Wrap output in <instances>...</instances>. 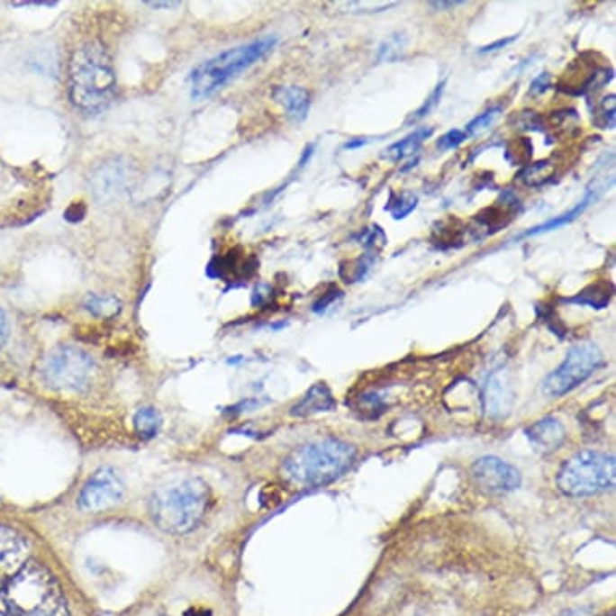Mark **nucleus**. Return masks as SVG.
I'll return each instance as SVG.
<instances>
[{
  "label": "nucleus",
  "instance_id": "obj_25",
  "mask_svg": "<svg viewBox=\"0 0 616 616\" xmlns=\"http://www.w3.org/2000/svg\"><path fill=\"white\" fill-rule=\"evenodd\" d=\"M347 268L340 267V275L346 283H357L360 281L367 275V271L370 270V265L365 262V258H357V260H350L346 262Z\"/></svg>",
  "mask_w": 616,
  "mask_h": 616
},
{
  "label": "nucleus",
  "instance_id": "obj_26",
  "mask_svg": "<svg viewBox=\"0 0 616 616\" xmlns=\"http://www.w3.org/2000/svg\"><path fill=\"white\" fill-rule=\"evenodd\" d=\"M444 87H446V79L432 91L431 95L426 99L423 105L418 108L413 115L410 116V122H418V120H421L424 116L430 115L432 110L439 105L442 94H444Z\"/></svg>",
  "mask_w": 616,
  "mask_h": 616
},
{
  "label": "nucleus",
  "instance_id": "obj_21",
  "mask_svg": "<svg viewBox=\"0 0 616 616\" xmlns=\"http://www.w3.org/2000/svg\"><path fill=\"white\" fill-rule=\"evenodd\" d=\"M555 170H557L555 163L550 162V160H542V162L526 167L520 173V179L528 187H540V186L548 185L554 179Z\"/></svg>",
  "mask_w": 616,
  "mask_h": 616
},
{
  "label": "nucleus",
  "instance_id": "obj_32",
  "mask_svg": "<svg viewBox=\"0 0 616 616\" xmlns=\"http://www.w3.org/2000/svg\"><path fill=\"white\" fill-rule=\"evenodd\" d=\"M86 213V207L83 205V202H75L69 205L68 210L65 212V218L68 222H79Z\"/></svg>",
  "mask_w": 616,
  "mask_h": 616
},
{
  "label": "nucleus",
  "instance_id": "obj_12",
  "mask_svg": "<svg viewBox=\"0 0 616 616\" xmlns=\"http://www.w3.org/2000/svg\"><path fill=\"white\" fill-rule=\"evenodd\" d=\"M128 185V167L122 160H107L102 163L91 177L95 199L101 202L113 201L123 193Z\"/></svg>",
  "mask_w": 616,
  "mask_h": 616
},
{
  "label": "nucleus",
  "instance_id": "obj_16",
  "mask_svg": "<svg viewBox=\"0 0 616 616\" xmlns=\"http://www.w3.org/2000/svg\"><path fill=\"white\" fill-rule=\"evenodd\" d=\"M599 199V189H587L583 197V201H579L575 207H571L568 212H565L562 215L555 216L552 220H548L546 223L539 224V226H534L530 231L524 232V236H538V234H544V232L554 231V230H558L562 226H566V224L573 223L576 218L583 215L587 208L593 205V202Z\"/></svg>",
  "mask_w": 616,
  "mask_h": 616
},
{
  "label": "nucleus",
  "instance_id": "obj_3",
  "mask_svg": "<svg viewBox=\"0 0 616 616\" xmlns=\"http://www.w3.org/2000/svg\"><path fill=\"white\" fill-rule=\"evenodd\" d=\"M357 448L340 439H322L299 447L285 458V478L293 485L312 489L331 485L352 468Z\"/></svg>",
  "mask_w": 616,
  "mask_h": 616
},
{
  "label": "nucleus",
  "instance_id": "obj_11",
  "mask_svg": "<svg viewBox=\"0 0 616 616\" xmlns=\"http://www.w3.org/2000/svg\"><path fill=\"white\" fill-rule=\"evenodd\" d=\"M30 546L20 532L0 526V591L28 563Z\"/></svg>",
  "mask_w": 616,
  "mask_h": 616
},
{
  "label": "nucleus",
  "instance_id": "obj_9",
  "mask_svg": "<svg viewBox=\"0 0 616 616\" xmlns=\"http://www.w3.org/2000/svg\"><path fill=\"white\" fill-rule=\"evenodd\" d=\"M471 478L481 491L493 495L513 493L521 485V473L494 455H485L471 465Z\"/></svg>",
  "mask_w": 616,
  "mask_h": 616
},
{
  "label": "nucleus",
  "instance_id": "obj_22",
  "mask_svg": "<svg viewBox=\"0 0 616 616\" xmlns=\"http://www.w3.org/2000/svg\"><path fill=\"white\" fill-rule=\"evenodd\" d=\"M418 205V197L409 191L402 193H391V197L385 205V212H389L394 220H403L415 210Z\"/></svg>",
  "mask_w": 616,
  "mask_h": 616
},
{
  "label": "nucleus",
  "instance_id": "obj_28",
  "mask_svg": "<svg viewBox=\"0 0 616 616\" xmlns=\"http://www.w3.org/2000/svg\"><path fill=\"white\" fill-rule=\"evenodd\" d=\"M602 112L599 113V118H601L602 128H610L613 130L615 128V95L611 94L609 97H605L603 102H602Z\"/></svg>",
  "mask_w": 616,
  "mask_h": 616
},
{
  "label": "nucleus",
  "instance_id": "obj_34",
  "mask_svg": "<svg viewBox=\"0 0 616 616\" xmlns=\"http://www.w3.org/2000/svg\"><path fill=\"white\" fill-rule=\"evenodd\" d=\"M8 338V320L5 312L0 308V349Z\"/></svg>",
  "mask_w": 616,
  "mask_h": 616
},
{
  "label": "nucleus",
  "instance_id": "obj_18",
  "mask_svg": "<svg viewBox=\"0 0 616 616\" xmlns=\"http://www.w3.org/2000/svg\"><path fill=\"white\" fill-rule=\"evenodd\" d=\"M613 294V285L609 281H599L595 285H587L581 293L576 294L566 302L581 303L593 308H605L609 305L610 297Z\"/></svg>",
  "mask_w": 616,
  "mask_h": 616
},
{
  "label": "nucleus",
  "instance_id": "obj_19",
  "mask_svg": "<svg viewBox=\"0 0 616 616\" xmlns=\"http://www.w3.org/2000/svg\"><path fill=\"white\" fill-rule=\"evenodd\" d=\"M85 308L95 318L110 320L122 312V301L108 294H89L86 297Z\"/></svg>",
  "mask_w": 616,
  "mask_h": 616
},
{
  "label": "nucleus",
  "instance_id": "obj_31",
  "mask_svg": "<svg viewBox=\"0 0 616 616\" xmlns=\"http://www.w3.org/2000/svg\"><path fill=\"white\" fill-rule=\"evenodd\" d=\"M550 81H552V77H550L548 73H544V75H540V77H536V79L532 81L531 85L532 95H538V94L546 93L548 87H550Z\"/></svg>",
  "mask_w": 616,
  "mask_h": 616
},
{
  "label": "nucleus",
  "instance_id": "obj_24",
  "mask_svg": "<svg viewBox=\"0 0 616 616\" xmlns=\"http://www.w3.org/2000/svg\"><path fill=\"white\" fill-rule=\"evenodd\" d=\"M501 107H494L485 110V113H481V115L476 116V118H473L470 123L467 124V131H465L467 132V136H468V138H471V136H478L481 132H485V130H489V128L497 122V118L501 116Z\"/></svg>",
  "mask_w": 616,
  "mask_h": 616
},
{
  "label": "nucleus",
  "instance_id": "obj_15",
  "mask_svg": "<svg viewBox=\"0 0 616 616\" xmlns=\"http://www.w3.org/2000/svg\"><path fill=\"white\" fill-rule=\"evenodd\" d=\"M336 409V401L332 397L331 389L324 383L312 385L307 394L302 397L291 409V415L305 418V416L316 415L322 412H331Z\"/></svg>",
  "mask_w": 616,
  "mask_h": 616
},
{
  "label": "nucleus",
  "instance_id": "obj_8",
  "mask_svg": "<svg viewBox=\"0 0 616 616\" xmlns=\"http://www.w3.org/2000/svg\"><path fill=\"white\" fill-rule=\"evenodd\" d=\"M605 362L599 346L593 342H583L571 347L562 365L555 368L542 383V393L550 399L571 393L593 376Z\"/></svg>",
  "mask_w": 616,
  "mask_h": 616
},
{
  "label": "nucleus",
  "instance_id": "obj_13",
  "mask_svg": "<svg viewBox=\"0 0 616 616\" xmlns=\"http://www.w3.org/2000/svg\"><path fill=\"white\" fill-rule=\"evenodd\" d=\"M526 436L532 447L540 454L557 452L566 439V431L560 420L554 416L542 418L526 430Z\"/></svg>",
  "mask_w": 616,
  "mask_h": 616
},
{
  "label": "nucleus",
  "instance_id": "obj_6",
  "mask_svg": "<svg viewBox=\"0 0 616 616\" xmlns=\"http://www.w3.org/2000/svg\"><path fill=\"white\" fill-rule=\"evenodd\" d=\"M616 485L615 455L581 450L563 462L557 487L568 497H589L611 491Z\"/></svg>",
  "mask_w": 616,
  "mask_h": 616
},
{
  "label": "nucleus",
  "instance_id": "obj_14",
  "mask_svg": "<svg viewBox=\"0 0 616 616\" xmlns=\"http://www.w3.org/2000/svg\"><path fill=\"white\" fill-rule=\"evenodd\" d=\"M273 99L287 112V116L299 123L303 122L310 110V94L299 86H279L273 91Z\"/></svg>",
  "mask_w": 616,
  "mask_h": 616
},
{
  "label": "nucleus",
  "instance_id": "obj_10",
  "mask_svg": "<svg viewBox=\"0 0 616 616\" xmlns=\"http://www.w3.org/2000/svg\"><path fill=\"white\" fill-rule=\"evenodd\" d=\"M124 483L118 473L112 468H101L95 471L91 478L86 481L83 491L79 494V507L97 513L112 509L123 501Z\"/></svg>",
  "mask_w": 616,
  "mask_h": 616
},
{
  "label": "nucleus",
  "instance_id": "obj_36",
  "mask_svg": "<svg viewBox=\"0 0 616 616\" xmlns=\"http://www.w3.org/2000/svg\"><path fill=\"white\" fill-rule=\"evenodd\" d=\"M462 4H465V2H457L455 0V2H431L430 5L434 8H448L450 10V8L457 7V5H462Z\"/></svg>",
  "mask_w": 616,
  "mask_h": 616
},
{
  "label": "nucleus",
  "instance_id": "obj_33",
  "mask_svg": "<svg viewBox=\"0 0 616 616\" xmlns=\"http://www.w3.org/2000/svg\"><path fill=\"white\" fill-rule=\"evenodd\" d=\"M516 38H518V36H510V38L499 39V41H495V42H493V44L483 47L479 52H481V54H487V52H495V50H499V49H505V47L509 46V44H512L513 41H516Z\"/></svg>",
  "mask_w": 616,
  "mask_h": 616
},
{
  "label": "nucleus",
  "instance_id": "obj_4",
  "mask_svg": "<svg viewBox=\"0 0 616 616\" xmlns=\"http://www.w3.org/2000/svg\"><path fill=\"white\" fill-rule=\"evenodd\" d=\"M210 491L199 478H185L160 485L149 501L154 523L165 532L193 531L207 513Z\"/></svg>",
  "mask_w": 616,
  "mask_h": 616
},
{
  "label": "nucleus",
  "instance_id": "obj_1",
  "mask_svg": "<svg viewBox=\"0 0 616 616\" xmlns=\"http://www.w3.org/2000/svg\"><path fill=\"white\" fill-rule=\"evenodd\" d=\"M68 75L69 99L86 113H99L115 99V69L101 44L77 49L69 59Z\"/></svg>",
  "mask_w": 616,
  "mask_h": 616
},
{
  "label": "nucleus",
  "instance_id": "obj_29",
  "mask_svg": "<svg viewBox=\"0 0 616 616\" xmlns=\"http://www.w3.org/2000/svg\"><path fill=\"white\" fill-rule=\"evenodd\" d=\"M363 244L367 249H375V250H379L385 246V234L381 228L375 226L373 230L367 232V238L363 240Z\"/></svg>",
  "mask_w": 616,
  "mask_h": 616
},
{
  "label": "nucleus",
  "instance_id": "obj_17",
  "mask_svg": "<svg viewBox=\"0 0 616 616\" xmlns=\"http://www.w3.org/2000/svg\"><path fill=\"white\" fill-rule=\"evenodd\" d=\"M432 132L434 130L430 126L418 128L415 131L410 132L409 136L401 139L399 142H394L393 146L387 147L385 152L381 154V159H385L387 162H401L410 155L416 154V150L420 149L424 140L431 138Z\"/></svg>",
  "mask_w": 616,
  "mask_h": 616
},
{
  "label": "nucleus",
  "instance_id": "obj_7",
  "mask_svg": "<svg viewBox=\"0 0 616 616\" xmlns=\"http://www.w3.org/2000/svg\"><path fill=\"white\" fill-rule=\"evenodd\" d=\"M95 362L83 349L59 346L50 350L41 367V375L49 387L63 393H79L91 385Z\"/></svg>",
  "mask_w": 616,
  "mask_h": 616
},
{
  "label": "nucleus",
  "instance_id": "obj_35",
  "mask_svg": "<svg viewBox=\"0 0 616 616\" xmlns=\"http://www.w3.org/2000/svg\"><path fill=\"white\" fill-rule=\"evenodd\" d=\"M146 5L152 8H175L181 4L179 2H146Z\"/></svg>",
  "mask_w": 616,
  "mask_h": 616
},
{
  "label": "nucleus",
  "instance_id": "obj_2",
  "mask_svg": "<svg viewBox=\"0 0 616 616\" xmlns=\"http://www.w3.org/2000/svg\"><path fill=\"white\" fill-rule=\"evenodd\" d=\"M2 616H68L57 579L38 563H26L0 591Z\"/></svg>",
  "mask_w": 616,
  "mask_h": 616
},
{
  "label": "nucleus",
  "instance_id": "obj_27",
  "mask_svg": "<svg viewBox=\"0 0 616 616\" xmlns=\"http://www.w3.org/2000/svg\"><path fill=\"white\" fill-rule=\"evenodd\" d=\"M468 139L467 132L462 131V130H452V131H447L446 134H442L438 142H436V147L446 152V150H452V149H457V147L463 144L465 140Z\"/></svg>",
  "mask_w": 616,
  "mask_h": 616
},
{
  "label": "nucleus",
  "instance_id": "obj_30",
  "mask_svg": "<svg viewBox=\"0 0 616 616\" xmlns=\"http://www.w3.org/2000/svg\"><path fill=\"white\" fill-rule=\"evenodd\" d=\"M340 294L342 293H340L338 287H334L331 293L323 294V297H322L320 301L315 302V305H313V310H315L316 313H320V312H324V310L328 308V305H331L332 302L336 301L338 297H340Z\"/></svg>",
  "mask_w": 616,
  "mask_h": 616
},
{
  "label": "nucleus",
  "instance_id": "obj_5",
  "mask_svg": "<svg viewBox=\"0 0 616 616\" xmlns=\"http://www.w3.org/2000/svg\"><path fill=\"white\" fill-rule=\"evenodd\" d=\"M277 44V38L267 36L249 42L246 46L234 47L223 54L216 55L207 62L195 67L191 73V95L195 101L207 99L216 91L231 83L242 71L250 68L270 54Z\"/></svg>",
  "mask_w": 616,
  "mask_h": 616
},
{
  "label": "nucleus",
  "instance_id": "obj_20",
  "mask_svg": "<svg viewBox=\"0 0 616 616\" xmlns=\"http://www.w3.org/2000/svg\"><path fill=\"white\" fill-rule=\"evenodd\" d=\"M132 423H134V430L138 432V436H140L142 439H152L160 431L162 416L152 407H142L136 412Z\"/></svg>",
  "mask_w": 616,
  "mask_h": 616
},
{
  "label": "nucleus",
  "instance_id": "obj_23",
  "mask_svg": "<svg viewBox=\"0 0 616 616\" xmlns=\"http://www.w3.org/2000/svg\"><path fill=\"white\" fill-rule=\"evenodd\" d=\"M509 393L505 389V385L499 379L493 377L491 383L487 385V391H485V403H487V410L491 413L499 412L502 413L503 409H507V401H510Z\"/></svg>",
  "mask_w": 616,
  "mask_h": 616
}]
</instances>
